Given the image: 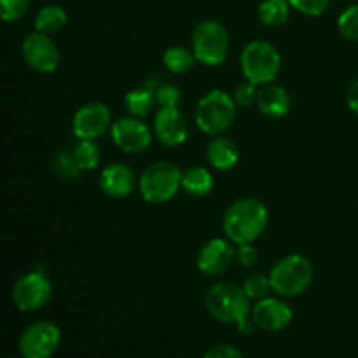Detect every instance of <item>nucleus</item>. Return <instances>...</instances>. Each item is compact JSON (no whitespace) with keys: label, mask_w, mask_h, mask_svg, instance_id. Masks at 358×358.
<instances>
[{"label":"nucleus","mask_w":358,"mask_h":358,"mask_svg":"<svg viewBox=\"0 0 358 358\" xmlns=\"http://www.w3.org/2000/svg\"><path fill=\"white\" fill-rule=\"evenodd\" d=\"M112 128V112L101 101H90L77 108L72 131L77 140H96Z\"/></svg>","instance_id":"obj_12"},{"label":"nucleus","mask_w":358,"mask_h":358,"mask_svg":"<svg viewBox=\"0 0 358 358\" xmlns=\"http://www.w3.org/2000/svg\"><path fill=\"white\" fill-rule=\"evenodd\" d=\"M338 30L346 41L358 42V3L346 7L338 17Z\"/></svg>","instance_id":"obj_27"},{"label":"nucleus","mask_w":358,"mask_h":358,"mask_svg":"<svg viewBox=\"0 0 358 358\" xmlns=\"http://www.w3.org/2000/svg\"><path fill=\"white\" fill-rule=\"evenodd\" d=\"M182 189L189 196L205 198L213 191V175L205 166H191L182 175Z\"/></svg>","instance_id":"obj_19"},{"label":"nucleus","mask_w":358,"mask_h":358,"mask_svg":"<svg viewBox=\"0 0 358 358\" xmlns=\"http://www.w3.org/2000/svg\"><path fill=\"white\" fill-rule=\"evenodd\" d=\"M313 266L301 254H290L280 259L269 271L273 292L282 297H296L306 292L313 282Z\"/></svg>","instance_id":"obj_5"},{"label":"nucleus","mask_w":358,"mask_h":358,"mask_svg":"<svg viewBox=\"0 0 358 358\" xmlns=\"http://www.w3.org/2000/svg\"><path fill=\"white\" fill-rule=\"evenodd\" d=\"M154 94H156L157 107L178 108L182 101V91L173 84H161L154 90Z\"/></svg>","instance_id":"obj_28"},{"label":"nucleus","mask_w":358,"mask_h":358,"mask_svg":"<svg viewBox=\"0 0 358 358\" xmlns=\"http://www.w3.org/2000/svg\"><path fill=\"white\" fill-rule=\"evenodd\" d=\"M196 56L192 49L184 48V45H171L163 52V65L168 72L175 76L189 72L194 66Z\"/></svg>","instance_id":"obj_23"},{"label":"nucleus","mask_w":358,"mask_h":358,"mask_svg":"<svg viewBox=\"0 0 358 358\" xmlns=\"http://www.w3.org/2000/svg\"><path fill=\"white\" fill-rule=\"evenodd\" d=\"M203 358H245L236 348L229 345H217L210 348Z\"/></svg>","instance_id":"obj_33"},{"label":"nucleus","mask_w":358,"mask_h":358,"mask_svg":"<svg viewBox=\"0 0 358 358\" xmlns=\"http://www.w3.org/2000/svg\"><path fill=\"white\" fill-rule=\"evenodd\" d=\"M292 308L278 297H266L257 301L252 310L255 327L266 332H280L292 322Z\"/></svg>","instance_id":"obj_16"},{"label":"nucleus","mask_w":358,"mask_h":358,"mask_svg":"<svg viewBox=\"0 0 358 358\" xmlns=\"http://www.w3.org/2000/svg\"><path fill=\"white\" fill-rule=\"evenodd\" d=\"M191 49L196 62L205 66H219L226 62L229 51V34L219 20H203L191 35Z\"/></svg>","instance_id":"obj_7"},{"label":"nucleus","mask_w":358,"mask_h":358,"mask_svg":"<svg viewBox=\"0 0 358 358\" xmlns=\"http://www.w3.org/2000/svg\"><path fill=\"white\" fill-rule=\"evenodd\" d=\"M110 136L115 147H119L122 152L138 154L149 149L154 138V131L140 117L124 115L112 122Z\"/></svg>","instance_id":"obj_11"},{"label":"nucleus","mask_w":358,"mask_h":358,"mask_svg":"<svg viewBox=\"0 0 358 358\" xmlns=\"http://www.w3.org/2000/svg\"><path fill=\"white\" fill-rule=\"evenodd\" d=\"M269 210L261 199L241 198L227 206L222 217V229L234 245L254 243L266 231Z\"/></svg>","instance_id":"obj_1"},{"label":"nucleus","mask_w":358,"mask_h":358,"mask_svg":"<svg viewBox=\"0 0 358 358\" xmlns=\"http://www.w3.org/2000/svg\"><path fill=\"white\" fill-rule=\"evenodd\" d=\"M184 171L171 161H157L147 166L138 178L140 196L150 205L171 201L182 187Z\"/></svg>","instance_id":"obj_4"},{"label":"nucleus","mask_w":358,"mask_h":358,"mask_svg":"<svg viewBox=\"0 0 358 358\" xmlns=\"http://www.w3.org/2000/svg\"><path fill=\"white\" fill-rule=\"evenodd\" d=\"M257 87L259 86H255V84H252V83L240 84V86H238L233 93V98H234V101H236L238 107L248 108V107H252L254 103H257V94H259Z\"/></svg>","instance_id":"obj_31"},{"label":"nucleus","mask_w":358,"mask_h":358,"mask_svg":"<svg viewBox=\"0 0 358 358\" xmlns=\"http://www.w3.org/2000/svg\"><path fill=\"white\" fill-rule=\"evenodd\" d=\"M124 105L126 108H128L129 115H135V117L143 119L152 112L154 105H157L156 94H154V91H150L147 86L135 87V90L126 93Z\"/></svg>","instance_id":"obj_22"},{"label":"nucleus","mask_w":358,"mask_h":358,"mask_svg":"<svg viewBox=\"0 0 358 358\" xmlns=\"http://www.w3.org/2000/svg\"><path fill=\"white\" fill-rule=\"evenodd\" d=\"M98 187L108 198L122 199L135 192V189L138 187V178L128 164L112 163L100 171Z\"/></svg>","instance_id":"obj_15"},{"label":"nucleus","mask_w":358,"mask_h":358,"mask_svg":"<svg viewBox=\"0 0 358 358\" xmlns=\"http://www.w3.org/2000/svg\"><path fill=\"white\" fill-rule=\"evenodd\" d=\"M238 105L229 93L222 90H212L199 98L196 105V126L205 135L220 136L236 121Z\"/></svg>","instance_id":"obj_3"},{"label":"nucleus","mask_w":358,"mask_h":358,"mask_svg":"<svg viewBox=\"0 0 358 358\" xmlns=\"http://www.w3.org/2000/svg\"><path fill=\"white\" fill-rule=\"evenodd\" d=\"M290 3L289 0H262L259 3V20L262 24L269 28H278L289 21L290 16Z\"/></svg>","instance_id":"obj_21"},{"label":"nucleus","mask_w":358,"mask_h":358,"mask_svg":"<svg viewBox=\"0 0 358 358\" xmlns=\"http://www.w3.org/2000/svg\"><path fill=\"white\" fill-rule=\"evenodd\" d=\"M21 56L28 69L38 73H51L59 66V49L49 35L31 31L21 42Z\"/></svg>","instance_id":"obj_9"},{"label":"nucleus","mask_w":358,"mask_h":358,"mask_svg":"<svg viewBox=\"0 0 358 358\" xmlns=\"http://www.w3.org/2000/svg\"><path fill=\"white\" fill-rule=\"evenodd\" d=\"M52 170L62 180H77L79 175L83 173V170L77 166L72 150L66 149H62L56 154L55 161H52Z\"/></svg>","instance_id":"obj_25"},{"label":"nucleus","mask_w":358,"mask_h":358,"mask_svg":"<svg viewBox=\"0 0 358 358\" xmlns=\"http://www.w3.org/2000/svg\"><path fill=\"white\" fill-rule=\"evenodd\" d=\"M240 66L245 79L255 86L271 84L282 70V55L266 41H252L243 48Z\"/></svg>","instance_id":"obj_6"},{"label":"nucleus","mask_w":358,"mask_h":358,"mask_svg":"<svg viewBox=\"0 0 358 358\" xmlns=\"http://www.w3.org/2000/svg\"><path fill=\"white\" fill-rule=\"evenodd\" d=\"M234 254L236 247H233V241L213 238L199 248L196 255V266L203 275L219 276L231 268L234 262Z\"/></svg>","instance_id":"obj_13"},{"label":"nucleus","mask_w":358,"mask_h":358,"mask_svg":"<svg viewBox=\"0 0 358 358\" xmlns=\"http://www.w3.org/2000/svg\"><path fill=\"white\" fill-rule=\"evenodd\" d=\"M346 103H348L350 110L358 114V79L353 80L346 91Z\"/></svg>","instance_id":"obj_34"},{"label":"nucleus","mask_w":358,"mask_h":358,"mask_svg":"<svg viewBox=\"0 0 358 358\" xmlns=\"http://www.w3.org/2000/svg\"><path fill=\"white\" fill-rule=\"evenodd\" d=\"M206 311L220 324L238 325L252 313L250 299L243 287L231 282H219L208 289L205 296Z\"/></svg>","instance_id":"obj_2"},{"label":"nucleus","mask_w":358,"mask_h":358,"mask_svg":"<svg viewBox=\"0 0 358 358\" xmlns=\"http://www.w3.org/2000/svg\"><path fill=\"white\" fill-rule=\"evenodd\" d=\"M154 136L164 147H178L187 140L189 126L178 108L159 107L154 114Z\"/></svg>","instance_id":"obj_14"},{"label":"nucleus","mask_w":358,"mask_h":358,"mask_svg":"<svg viewBox=\"0 0 358 358\" xmlns=\"http://www.w3.org/2000/svg\"><path fill=\"white\" fill-rule=\"evenodd\" d=\"M234 261L241 266V268H252L255 262L259 261V252L254 247V243H241L236 245V254H234Z\"/></svg>","instance_id":"obj_32"},{"label":"nucleus","mask_w":358,"mask_h":358,"mask_svg":"<svg viewBox=\"0 0 358 358\" xmlns=\"http://www.w3.org/2000/svg\"><path fill=\"white\" fill-rule=\"evenodd\" d=\"M30 9V0H0V16L3 21H20Z\"/></svg>","instance_id":"obj_29"},{"label":"nucleus","mask_w":358,"mask_h":358,"mask_svg":"<svg viewBox=\"0 0 358 358\" xmlns=\"http://www.w3.org/2000/svg\"><path fill=\"white\" fill-rule=\"evenodd\" d=\"M257 108L262 115L271 119L285 117L292 107V98L289 91L278 84H266L261 86L257 94Z\"/></svg>","instance_id":"obj_17"},{"label":"nucleus","mask_w":358,"mask_h":358,"mask_svg":"<svg viewBox=\"0 0 358 358\" xmlns=\"http://www.w3.org/2000/svg\"><path fill=\"white\" fill-rule=\"evenodd\" d=\"M236 327H238V331L241 332V334H250V332L254 331L255 324H254V320L247 318V320H243V322H241V324H238Z\"/></svg>","instance_id":"obj_35"},{"label":"nucleus","mask_w":358,"mask_h":358,"mask_svg":"<svg viewBox=\"0 0 358 358\" xmlns=\"http://www.w3.org/2000/svg\"><path fill=\"white\" fill-rule=\"evenodd\" d=\"M66 21H69V16H66V10L62 6L49 3V6H44L42 9H38V13L35 14L34 28L35 31H41V34L52 35L63 30Z\"/></svg>","instance_id":"obj_20"},{"label":"nucleus","mask_w":358,"mask_h":358,"mask_svg":"<svg viewBox=\"0 0 358 358\" xmlns=\"http://www.w3.org/2000/svg\"><path fill=\"white\" fill-rule=\"evenodd\" d=\"M241 287H243L245 294H247L250 301H262L269 297V292H273L269 275L266 276L262 273H252L250 276H247V280H245Z\"/></svg>","instance_id":"obj_26"},{"label":"nucleus","mask_w":358,"mask_h":358,"mask_svg":"<svg viewBox=\"0 0 358 358\" xmlns=\"http://www.w3.org/2000/svg\"><path fill=\"white\" fill-rule=\"evenodd\" d=\"M290 7L304 16H322L331 6V0H289Z\"/></svg>","instance_id":"obj_30"},{"label":"nucleus","mask_w":358,"mask_h":358,"mask_svg":"<svg viewBox=\"0 0 358 358\" xmlns=\"http://www.w3.org/2000/svg\"><path fill=\"white\" fill-rule=\"evenodd\" d=\"M73 157H76L77 166L83 171H91L98 168L101 159L100 147L94 143V140H79L72 149Z\"/></svg>","instance_id":"obj_24"},{"label":"nucleus","mask_w":358,"mask_h":358,"mask_svg":"<svg viewBox=\"0 0 358 358\" xmlns=\"http://www.w3.org/2000/svg\"><path fill=\"white\" fill-rule=\"evenodd\" d=\"M52 296V285L42 271H31L20 276L13 287L14 306L24 313L38 311L49 303Z\"/></svg>","instance_id":"obj_8"},{"label":"nucleus","mask_w":358,"mask_h":358,"mask_svg":"<svg viewBox=\"0 0 358 358\" xmlns=\"http://www.w3.org/2000/svg\"><path fill=\"white\" fill-rule=\"evenodd\" d=\"M62 332L52 322L38 320L28 325L20 338V352L23 358H49L58 350Z\"/></svg>","instance_id":"obj_10"},{"label":"nucleus","mask_w":358,"mask_h":358,"mask_svg":"<svg viewBox=\"0 0 358 358\" xmlns=\"http://www.w3.org/2000/svg\"><path fill=\"white\" fill-rule=\"evenodd\" d=\"M206 159L210 166L219 171H229L240 161V149L233 140L226 136H215L206 145Z\"/></svg>","instance_id":"obj_18"}]
</instances>
